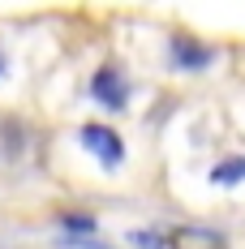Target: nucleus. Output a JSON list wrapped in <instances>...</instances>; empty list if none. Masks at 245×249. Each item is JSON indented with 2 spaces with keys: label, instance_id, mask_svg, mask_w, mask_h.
Returning <instances> with one entry per match:
<instances>
[{
  "label": "nucleus",
  "instance_id": "f03ea898",
  "mask_svg": "<svg viewBox=\"0 0 245 249\" xmlns=\"http://www.w3.org/2000/svg\"><path fill=\"white\" fill-rule=\"evenodd\" d=\"M95 90L108 95V107H121V90H116V77H112V73H99L95 77Z\"/></svg>",
  "mask_w": 245,
  "mask_h": 249
},
{
  "label": "nucleus",
  "instance_id": "f257e3e1",
  "mask_svg": "<svg viewBox=\"0 0 245 249\" xmlns=\"http://www.w3.org/2000/svg\"><path fill=\"white\" fill-rule=\"evenodd\" d=\"M82 142L95 150V155H103L108 163H116V159H121V142H116V133H112V129H95V124H91V129H82Z\"/></svg>",
  "mask_w": 245,
  "mask_h": 249
},
{
  "label": "nucleus",
  "instance_id": "7ed1b4c3",
  "mask_svg": "<svg viewBox=\"0 0 245 249\" xmlns=\"http://www.w3.org/2000/svg\"><path fill=\"white\" fill-rule=\"evenodd\" d=\"M0 249H4V245H0Z\"/></svg>",
  "mask_w": 245,
  "mask_h": 249
}]
</instances>
